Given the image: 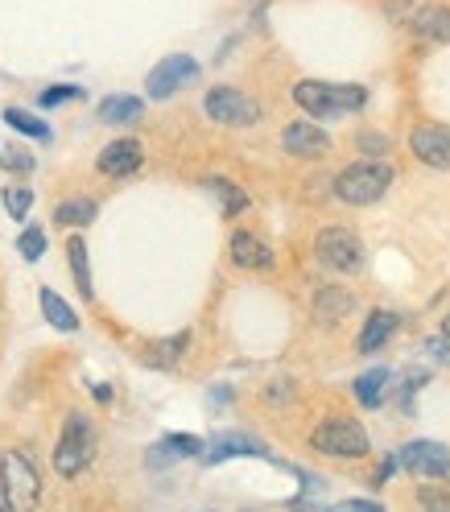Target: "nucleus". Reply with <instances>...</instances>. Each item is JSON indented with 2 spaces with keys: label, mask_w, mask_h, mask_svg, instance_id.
I'll return each instance as SVG.
<instances>
[{
  "label": "nucleus",
  "mask_w": 450,
  "mask_h": 512,
  "mask_svg": "<svg viewBox=\"0 0 450 512\" xmlns=\"http://www.w3.org/2000/svg\"><path fill=\"white\" fill-rule=\"evenodd\" d=\"M294 104L318 120H339L347 112H360L368 104V91L360 83H318L306 79L294 87Z\"/></svg>",
  "instance_id": "f257e3e1"
},
{
  "label": "nucleus",
  "mask_w": 450,
  "mask_h": 512,
  "mask_svg": "<svg viewBox=\"0 0 450 512\" xmlns=\"http://www.w3.org/2000/svg\"><path fill=\"white\" fill-rule=\"evenodd\" d=\"M0 496L9 512H34L42 500V475L25 451H5L0 459Z\"/></svg>",
  "instance_id": "f03ea898"
},
{
  "label": "nucleus",
  "mask_w": 450,
  "mask_h": 512,
  "mask_svg": "<svg viewBox=\"0 0 450 512\" xmlns=\"http://www.w3.org/2000/svg\"><path fill=\"white\" fill-rule=\"evenodd\" d=\"M389 182H393V166H384V162H356V166H347L335 178V195L343 203H351V207H368V203L384 199Z\"/></svg>",
  "instance_id": "7ed1b4c3"
},
{
  "label": "nucleus",
  "mask_w": 450,
  "mask_h": 512,
  "mask_svg": "<svg viewBox=\"0 0 450 512\" xmlns=\"http://www.w3.org/2000/svg\"><path fill=\"white\" fill-rule=\"evenodd\" d=\"M91 459H95V426L83 418V413H71L67 426H62L58 446H54V467H58V475L75 479L87 471Z\"/></svg>",
  "instance_id": "20e7f679"
},
{
  "label": "nucleus",
  "mask_w": 450,
  "mask_h": 512,
  "mask_svg": "<svg viewBox=\"0 0 450 512\" xmlns=\"http://www.w3.org/2000/svg\"><path fill=\"white\" fill-rule=\"evenodd\" d=\"M310 442H314V451H323V455H343V459L368 455V430L356 418H331V422H323L310 434Z\"/></svg>",
  "instance_id": "39448f33"
},
{
  "label": "nucleus",
  "mask_w": 450,
  "mask_h": 512,
  "mask_svg": "<svg viewBox=\"0 0 450 512\" xmlns=\"http://www.w3.org/2000/svg\"><path fill=\"white\" fill-rule=\"evenodd\" d=\"M314 252H318V261L335 273H360L364 269V244L347 228H323L314 240Z\"/></svg>",
  "instance_id": "423d86ee"
},
{
  "label": "nucleus",
  "mask_w": 450,
  "mask_h": 512,
  "mask_svg": "<svg viewBox=\"0 0 450 512\" xmlns=\"http://www.w3.org/2000/svg\"><path fill=\"white\" fill-rule=\"evenodd\" d=\"M203 108H207V116L215 124H228V128H244V124L261 120V108H256V100H252V95H244V91H236V87H211Z\"/></svg>",
  "instance_id": "0eeeda50"
},
{
  "label": "nucleus",
  "mask_w": 450,
  "mask_h": 512,
  "mask_svg": "<svg viewBox=\"0 0 450 512\" xmlns=\"http://www.w3.org/2000/svg\"><path fill=\"white\" fill-rule=\"evenodd\" d=\"M195 75H199V62L195 58H190V54H170V58H162L149 71L145 91H149V100H170V95L182 91Z\"/></svg>",
  "instance_id": "6e6552de"
},
{
  "label": "nucleus",
  "mask_w": 450,
  "mask_h": 512,
  "mask_svg": "<svg viewBox=\"0 0 450 512\" xmlns=\"http://www.w3.org/2000/svg\"><path fill=\"white\" fill-rule=\"evenodd\" d=\"M401 467L413 471V475H426V479H438L450 471V451L442 442H409L401 446Z\"/></svg>",
  "instance_id": "1a4fd4ad"
},
{
  "label": "nucleus",
  "mask_w": 450,
  "mask_h": 512,
  "mask_svg": "<svg viewBox=\"0 0 450 512\" xmlns=\"http://www.w3.org/2000/svg\"><path fill=\"white\" fill-rule=\"evenodd\" d=\"M413 157L417 162H426L434 170H446L450 166V128H434V124H422V128H413Z\"/></svg>",
  "instance_id": "9d476101"
},
{
  "label": "nucleus",
  "mask_w": 450,
  "mask_h": 512,
  "mask_svg": "<svg viewBox=\"0 0 450 512\" xmlns=\"http://www.w3.org/2000/svg\"><path fill=\"white\" fill-rule=\"evenodd\" d=\"M281 141H285V153H294V157H306V162H310V157H323V153L331 149V137H327L323 128H318V124H310V120H298V124H289Z\"/></svg>",
  "instance_id": "9b49d317"
},
{
  "label": "nucleus",
  "mask_w": 450,
  "mask_h": 512,
  "mask_svg": "<svg viewBox=\"0 0 450 512\" xmlns=\"http://www.w3.org/2000/svg\"><path fill=\"white\" fill-rule=\"evenodd\" d=\"M141 162H145V153H141V145L137 141H112V145H104V153H100V174H108V178H128V174H137L141 170Z\"/></svg>",
  "instance_id": "f8f14e48"
},
{
  "label": "nucleus",
  "mask_w": 450,
  "mask_h": 512,
  "mask_svg": "<svg viewBox=\"0 0 450 512\" xmlns=\"http://www.w3.org/2000/svg\"><path fill=\"white\" fill-rule=\"evenodd\" d=\"M232 455H256V459H269V446L265 442H256V438H248V434H232V430H223L207 451H203V459L215 467V463H223V459H232Z\"/></svg>",
  "instance_id": "ddd939ff"
},
{
  "label": "nucleus",
  "mask_w": 450,
  "mask_h": 512,
  "mask_svg": "<svg viewBox=\"0 0 450 512\" xmlns=\"http://www.w3.org/2000/svg\"><path fill=\"white\" fill-rule=\"evenodd\" d=\"M232 261L240 269H273V248L252 232H236L232 236Z\"/></svg>",
  "instance_id": "4468645a"
},
{
  "label": "nucleus",
  "mask_w": 450,
  "mask_h": 512,
  "mask_svg": "<svg viewBox=\"0 0 450 512\" xmlns=\"http://www.w3.org/2000/svg\"><path fill=\"white\" fill-rule=\"evenodd\" d=\"M351 294L347 290H335V285H327V290H318V298H314V318L323 327H335V323H343V318L351 314Z\"/></svg>",
  "instance_id": "2eb2a0df"
},
{
  "label": "nucleus",
  "mask_w": 450,
  "mask_h": 512,
  "mask_svg": "<svg viewBox=\"0 0 450 512\" xmlns=\"http://www.w3.org/2000/svg\"><path fill=\"white\" fill-rule=\"evenodd\" d=\"M401 327V318L393 314V310H376L372 318H368V327H364V335H360V351H376V347H384L393 339V331Z\"/></svg>",
  "instance_id": "dca6fc26"
},
{
  "label": "nucleus",
  "mask_w": 450,
  "mask_h": 512,
  "mask_svg": "<svg viewBox=\"0 0 450 512\" xmlns=\"http://www.w3.org/2000/svg\"><path fill=\"white\" fill-rule=\"evenodd\" d=\"M413 29L430 42H450V9H438V5H426L413 13Z\"/></svg>",
  "instance_id": "f3484780"
},
{
  "label": "nucleus",
  "mask_w": 450,
  "mask_h": 512,
  "mask_svg": "<svg viewBox=\"0 0 450 512\" xmlns=\"http://www.w3.org/2000/svg\"><path fill=\"white\" fill-rule=\"evenodd\" d=\"M42 298V314H46V323L54 327V331H62V335H71V331H79V314L67 306V302H62L54 290H50V285H46V290L38 294Z\"/></svg>",
  "instance_id": "a211bd4d"
},
{
  "label": "nucleus",
  "mask_w": 450,
  "mask_h": 512,
  "mask_svg": "<svg viewBox=\"0 0 450 512\" xmlns=\"http://www.w3.org/2000/svg\"><path fill=\"white\" fill-rule=\"evenodd\" d=\"M141 116H145V100H137V95H112L100 108L104 124H137Z\"/></svg>",
  "instance_id": "6ab92c4d"
},
{
  "label": "nucleus",
  "mask_w": 450,
  "mask_h": 512,
  "mask_svg": "<svg viewBox=\"0 0 450 512\" xmlns=\"http://www.w3.org/2000/svg\"><path fill=\"white\" fill-rule=\"evenodd\" d=\"M67 256H71V273H75V281H79V294L91 302L95 290H91V265H87V244H83V236H71V240H67Z\"/></svg>",
  "instance_id": "aec40b11"
},
{
  "label": "nucleus",
  "mask_w": 450,
  "mask_h": 512,
  "mask_svg": "<svg viewBox=\"0 0 450 512\" xmlns=\"http://www.w3.org/2000/svg\"><path fill=\"white\" fill-rule=\"evenodd\" d=\"M384 384H389V368H372V372H364V376L356 380V401L368 405V409H376V405L384 401Z\"/></svg>",
  "instance_id": "412c9836"
},
{
  "label": "nucleus",
  "mask_w": 450,
  "mask_h": 512,
  "mask_svg": "<svg viewBox=\"0 0 450 512\" xmlns=\"http://www.w3.org/2000/svg\"><path fill=\"white\" fill-rule=\"evenodd\" d=\"M54 219H58V223H67V228H83V223L95 219V199L79 195V199H71V203H62V207L54 211Z\"/></svg>",
  "instance_id": "4be33fe9"
},
{
  "label": "nucleus",
  "mask_w": 450,
  "mask_h": 512,
  "mask_svg": "<svg viewBox=\"0 0 450 512\" xmlns=\"http://www.w3.org/2000/svg\"><path fill=\"white\" fill-rule=\"evenodd\" d=\"M182 347H186V335H178V339H162V343H149V347H145V360H149L153 368H174L178 356H182Z\"/></svg>",
  "instance_id": "5701e85b"
},
{
  "label": "nucleus",
  "mask_w": 450,
  "mask_h": 512,
  "mask_svg": "<svg viewBox=\"0 0 450 512\" xmlns=\"http://www.w3.org/2000/svg\"><path fill=\"white\" fill-rule=\"evenodd\" d=\"M207 190L211 195H219V203H223V215H236V211H244L248 207V195L240 186H232V182H223V178H211L207 182Z\"/></svg>",
  "instance_id": "b1692460"
},
{
  "label": "nucleus",
  "mask_w": 450,
  "mask_h": 512,
  "mask_svg": "<svg viewBox=\"0 0 450 512\" xmlns=\"http://www.w3.org/2000/svg\"><path fill=\"white\" fill-rule=\"evenodd\" d=\"M5 124H9V128H17V133H25V137H38L42 145L50 141V128H46L38 116L21 112V108H9V112H5Z\"/></svg>",
  "instance_id": "393cba45"
},
{
  "label": "nucleus",
  "mask_w": 450,
  "mask_h": 512,
  "mask_svg": "<svg viewBox=\"0 0 450 512\" xmlns=\"http://www.w3.org/2000/svg\"><path fill=\"white\" fill-rule=\"evenodd\" d=\"M0 199H5V211H9L13 219H25L29 207H34V195H29V186H9Z\"/></svg>",
  "instance_id": "a878e982"
},
{
  "label": "nucleus",
  "mask_w": 450,
  "mask_h": 512,
  "mask_svg": "<svg viewBox=\"0 0 450 512\" xmlns=\"http://www.w3.org/2000/svg\"><path fill=\"white\" fill-rule=\"evenodd\" d=\"M0 166L13 170V174H29V170H34V157H29L25 149H13V145L0 141Z\"/></svg>",
  "instance_id": "bb28decb"
},
{
  "label": "nucleus",
  "mask_w": 450,
  "mask_h": 512,
  "mask_svg": "<svg viewBox=\"0 0 450 512\" xmlns=\"http://www.w3.org/2000/svg\"><path fill=\"white\" fill-rule=\"evenodd\" d=\"M17 248H21V256H25V261H38V256L46 252V236H42L38 228H29V232H21Z\"/></svg>",
  "instance_id": "cd10ccee"
},
{
  "label": "nucleus",
  "mask_w": 450,
  "mask_h": 512,
  "mask_svg": "<svg viewBox=\"0 0 450 512\" xmlns=\"http://www.w3.org/2000/svg\"><path fill=\"white\" fill-rule=\"evenodd\" d=\"M67 100H83V91L79 87H46L42 91V108H58V104H67Z\"/></svg>",
  "instance_id": "c85d7f7f"
},
{
  "label": "nucleus",
  "mask_w": 450,
  "mask_h": 512,
  "mask_svg": "<svg viewBox=\"0 0 450 512\" xmlns=\"http://www.w3.org/2000/svg\"><path fill=\"white\" fill-rule=\"evenodd\" d=\"M417 500H422V508H426V512H450V496H446V492L422 488V492H417Z\"/></svg>",
  "instance_id": "c756f323"
},
{
  "label": "nucleus",
  "mask_w": 450,
  "mask_h": 512,
  "mask_svg": "<svg viewBox=\"0 0 450 512\" xmlns=\"http://www.w3.org/2000/svg\"><path fill=\"white\" fill-rule=\"evenodd\" d=\"M166 446H170L174 455H203V451H207V446H203L199 438H178V434H174V438H166Z\"/></svg>",
  "instance_id": "7c9ffc66"
},
{
  "label": "nucleus",
  "mask_w": 450,
  "mask_h": 512,
  "mask_svg": "<svg viewBox=\"0 0 450 512\" xmlns=\"http://www.w3.org/2000/svg\"><path fill=\"white\" fill-rule=\"evenodd\" d=\"M323 512H384V504H376V500H343V504H331Z\"/></svg>",
  "instance_id": "2f4dec72"
},
{
  "label": "nucleus",
  "mask_w": 450,
  "mask_h": 512,
  "mask_svg": "<svg viewBox=\"0 0 450 512\" xmlns=\"http://www.w3.org/2000/svg\"><path fill=\"white\" fill-rule=\"evenodd\" d=\"M360 149H364V153H384V149H389V141L372 137V133H360Z\"/></svg>",
  "instance_id": "473e14b6"
},
{
  "label": "nucleus",
  "mask_w": 450,
  "mask_h": 512,
  "mask_svg": "<svg viewBox=\"0 0 450 512\" xmlns=\"http://www.w3.org/2000/svg\"><path fill=\"white\" fill-rule=\"evenodd\" d=\"M95 401H104V405L112 401V389H108V384H95Z\"/></svg>",
  "instance_id": "72a5a7b5"
},
{
  "label": "nucleus",
  "mask_w": 450,
  "mask_h": 512,
  "mask_svg": "<svg viewBox=\"0 0 450 512\" xmlns=\"http://www.w3.org/2000/svg\"><path fill=\"white\" fill-rule=\"evenodd\" d=\"M442 335H446V339H450V314H446V318H442Z\"/></svg>",
  "instance_id": "f704fd0d"
},
{
  "label": "nucleus",
  "mask_w": 450,
  "mask_h": 512,
  "mask_svg": "<svg viewBox=\"0 0 450 512\" xmlns=\"http://www.w3.org/2000/svg\"><path fill=\"white\" fill-rule=\"evenodd\" d=\"M0 512H9V508H5V504H0Z\"/></svg>",
  "instance_id": "c9c22d12"
}]
</instances>
